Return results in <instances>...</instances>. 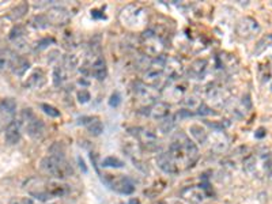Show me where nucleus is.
I'll return each instance as SVG.
<instances>
[{
    "mask_svg": "<svg viewBox=\"0 0 272 204\" xmlns=\"http://www.w3.org/2000/svg\"><path fill=\"white\" fill-rule=\"evenodd\" d=\"M25 189L31 198L40 202H48L52 199L63 198L70 192L67 184H63L56 180H45L40 177H31L25 182Z\"/></svg>",
    "mask_w": 272,
    "mask_h": 204,
    "instance_id": "nucleus-1",
    "label": "nucleus"
},
{
    "mask_svg": "<svg viewBox=\"0 0 272 204\" xmlns=\"http://www.w3.org/2000/svg\"><path fill=\"white\" fill-rule=\"evenodd\" d=\"M168 153L173 158V161L177 165V168L180 169V172L192 168L199 158V150H198L196 144L184 133L175 135Z\"/></svg>",
    "mask_w": 272,
    "mask_h": 204,
    "instance_id": "nucleus-2",
    "label": "nucleus"
},
{
    "mask_svg": "<svg viewBox=\"0 0 272 204\" xmlns=\"http://www.w3.org/2000/svg\"><path fill=\"white\" fill-rule=\"evenodd\" d=\"M41 172L56 180H64L74 174L71 165L67 162L66 158H56V156H45L40 162Z\"/></svg>",
    "mask_w": 272,
    "mask_h": 204,
    "instance_id": "nucleus-3",
    "label": "nucleus"
},
{
    "mask_svg": "<svg viewBox=\"0 0 272 204\" xmlns=\"http://www.w3.org/2000/svg\"><path fill=\"white\" fill-rule=\"evenodd\" d=\"M120 22L128 29L138 30L145 27L147 22V12L139 4H129L120 12Z\"/></svg>",
    "mask_w": 272,
    "mask_h": 204,
    "instance_id": "nucleus-4",
    "label": "nucleus"
},
{
    "mask_svg": "<svg viewBox=\"0 0 272 204\" xmlns=\"http://www.w3.org/2000/svg\"><path fill=\"white\" fill-rule=\"evenodd\" d=\"M22 120H24L25 128L27 131V135L34 140H41L45 135V126L43 120L37 117L34 112L30 108L24 109L22 112Z\"/></svg>",
    "mask_w": 272,
    "mask_h": 204,
    "instance_id": "nucleus-5",
    "label": "nucleus"
},
{
    "mask_svg": "<svg viewBox=\"0 0 272 204\" xmlns=\"http://www.w3.org/2000/svg\"><path fill=\"white\" fill-rule=\"evenodd\" d=\"M259 31H260V26L257 24V21L252 17H245V18H241L237 22L236 33L237 36L242 40H250Z\"/></svg>",
    "mask_w": 272,
    "mask_h": 204,
    "instance_id": "nucleus-6",
    "label": "nucleus"
},
{
    "mask_svg": "<svg viewBox=\"0 0 272 204\" xmlns=\"http://www.w3.org/2000/svg\"><path fill=\"white\" fill-rule=\"evenodd\" d=\"M135 96L140 103L151 105L157 100L158 93L155 87H152V86H148L146 83H136L135 84Z\"/></svg>",
    "mask_w": 272,
    "mask_h": 204,
    "instance_id": "nucleus-7",
    "label": "nucleus"
},
{
    "mask_svg": "<svg viewBox=\"0 0 272 204\" xmlns=\"http://www.w3.org/2000/svg\"><path fill=\"white\" fill-rule=\"evenodd\" d=\"M143 41H145V48L147 51V53L152 54L155 57L161 56L163 49L162 41L158 38V36L154 31H146L145 34H143Z\"/></svg>",
    "mask_w": 272,
    "mask_h": 204,
    "instance_id": "nucleus-8",
    "label": "nucleus"
},
{
    "mask_svg": "<svg viewBox=\"0 0 272 204\" xmlns=\"http://www.w3.org/2000/svg\"><path fill=\"white\" fill-rule=\"evenodd\" d=\"M106 182L113 191L123 195H131L135 191V185L128 177H110L106 180Z\"/></svg>",
    "mask_w": 272,
    "mask_h": 204,
    "instance_id": "nucleus-9",
    "label": "nucleus"
},
{
    "mask_svg": "<svg viewBox=\"0 0 272 204\" xmlns=\"http://www.w3.org/2000/svg\"><path fill=\"white\" fill-rule=\"evenodd\" d=\"M180 195L184 200H187L192 204L201 203L207 198L206 191L201 186H187L180 192Z\"/></svg>",
    "mask_w": 272,
    "mask_h": 204,
    "instance_id": "nucleus-10",
    "label": "nucleus"
},
{
    "mask_svg": "<svg viewBox=\"0 0 272 204\" xmlns=\"http://www.w3.org/2000/svg\"><path fill=\"white\" fill-rule=\"evenodd\" d=\"M17 112V102L12 98H4L0 101V121L11 123L14 114Z\"/></svg>",
    "mask_w": 272,
    "mask_h": 204,
    "instance_id": "nucleus-11",
    "label": "nucleus"
},
{
    "mask_svg": "<svg viewBox=\"0 0 272 204\" xmlns=\"http://www.w3.org/2000/svg\"><path fill=\"white\" fill-rule=\"evenodd\" d=\"M49 24L52 25H66L70 21V12L64 7H52L47 14Z\"/></svg>",
    "mask_w": 272,
    "mask_h": 204,
    "instance_id": "nucleus-12",
    "label": "nucleus"
},
{
    "mask_svg": "<svg viewBox=\"0 0 272 204\" xmlns=\"http://www.w3.org/2000/svg\"><path fill=\"white\" fill-rule=\"evenodd\" d=\"M157 165L158 168L161 169L162 172L168 174H178L180 169L177 168V165L173 161V158L170 156L169 153H161L157 156Z\"/></svg>",
    "mask_w": 272,
    "mask_h": 204,
    "instance_id": "nucleus-13",
    "label": "nucleus"
},
{
    "mask_svg": "<svg viewBox=\"0 0 272 204\" xmlns=\"http://www.w3.org/2000/svg\"><path fill=\"white\" fill-rule=\"evenodd\" d=\"M4 140L7 144H17L21 140V123L12 120L8 123L4 131Z\"/></svg>",
    "mask_w": 272,
    "mask_h": 204,
    "instance_id": "nucleus-14",
    "label": "nucleus"
},
{
    "mask_svg": "<svg viewBox=\"0 0 272 204\" xmlns=\"http://www.w3.org/2000/svg\"><path fill=\"white\" fill-rule=\"evenodd\" d=\"M148 110H150V112H148L150 117H152L154 120L162 121L163 119H166V117H169L170 116V106L166 102H154Z\"/></svg>",
    "mask_w": 272,
    "mask_h": 204,
    "instance_id": "nucleus-15",
    "label": "nucleus"
},
{
    "mask_svg": "<svg viewBox=\"0 0 272 204\" xmlns=\"http://www.w3.org/2000/svg\"><path fill=\"white\" fill-rule=\"evenodd\" d=\"M163 74L169 79H178L182 74V64L175 59H169V60H166Z\"/></svg>",
    "mask_w": 272,
    "mask_h": 204,
    "instance_id": "nucleus-16",
    "label": "nucleus"
},
{
    "mask_svg": "<svg viewBox=\"0 0 272 204\" xmlns=\"http://www.w3.org/2000/svg\"><path fill=\"white\" fill-rule=\"evenodd\" d=\"M91 75L94 78H97L98 80H103L108 75V67H106V63L103 60L102 57H97L96 61L93 63L91 66Z\"/></svg>",
    "mask_w": 272,
    "mask_h": 204,
    "instance_id": "nucleus-17",
    "label": "nucleus"
},
{
    "mask_svg": "<svg viewBox=\"0 0 272 204\" xmlns=\"http://www.w3.org/2000/svg\"><path fill=\"white\" fill-rule=\"evenodd\" d=\"M139 132L136 133L138 135V138H139L140 143L146 146L147 149H155L157 147V136L151 132V131H148V129H138Z\"/></svg>",
    "mask_w": 272,
    "mask_h": 204,
    "instance_id": "nucleus-18",
    "label": "nucleus"
},
{
    "mask_svg": "<svg viewBox=\"0 0 272 204\" xmlns=\"http://www.w3.org/2000/svg\"><path fill=\"white\" fill-rule=\"evenodd\" d=\"M229 149V139L226 138V135L221 131L214 133L212 136V150L217 153H223Z\"/></svg>",
    "mask_w": 272,
    "mask_h": 204,
    "instance_id": "nucleus-19",
    "label": "nucleus"
},
{
    "mask_svg": "<svg viewBox=\"0 0 272 204\" xmlns=\"http://www.w3.org/2000/svg\"><path fill=\"white\" fill-rule=\"evenodd\" d=\"M207 66H208V63L207 60L204 59H198V60H195L191 67H189V75L192 76L194 79H200L207 71Z\"/></svg>",
    "mask_w": 272,
    "mask_h": 204,
    "instance_id": "nucleus-20",
    "label": "nucleus"
},
{
    "mask_svg": "<svg viewBox=\"0 0 272 204\" xmlns=\"http://www.w3.org/2000/svg\"><path fill=\"white\" fill-rule=\"evenodd\" d=\"M45 75H44L43 71H34L31 74L30 76L27 78L25 86L29 87V89H33V90H37V89H41L44 84H45Z\"/></svg>",
    "mask_w": 272,
    "mask_h": 204,
    "instance_id": "nucleus-21",
    "label": "nucleus"
},
{
    "mask_svg": "<svg viewBox=\"0 0 272 204\" xmlns=\"http://www.w3.org/2000/svg\"><path fill=\"white\" fill-rule=\"evenodd\" d=\"M207 97L211 102H214L215 105H222L224 102V100L227 98V93L222 89V87H218L214 86L210 90L207 91Z\"/></svg>",
    "mask_w": 272,
    "mask_h": 204,
    "instance_id": "nucleus-22",
    "label": "nucleus"
},
{
    "mask_svg": "<svg viewBox=\"0 0 272 204\" xmlns=\"http://www.w3.org/2000/svg\"><path fill=\"white\" fill-rule=\"evenodd\" d=\"M29 67H30V63L26 60V59H24V57H17V56H15V59L12 61L11 70L15 75L22 76V75H25V72L29 70Z\"/></svg>",
    "mask_w": 272,
    "mask_h": 204,
    "instance_id": "nucleus-23",
    "label": "nucleus"
},
{
    "mask_svg": "<svg viewBox=\"0 0 272 204\" xmlns=\"http://www.w3.org/2000/svg\"><path fill=\"white\" fill-rule=\"evenodd\" d=\"M87 120L89 121H83V124H85L87 131H89L91 135L98 136V135H101V133L103 132V124L98 120L97 117H90V119H87Z\"/></svg>",
    "mask_w": 272,
    "mask_h": 204,
    "instance_id": "nucleus-24",
    "label": "nucleus"
},
{
    "mask_svg": "<svg viewBox=\"0 0 272 204\" xmlns=\"http://www.w3.org/2000/svg\"><path fill=\"white\" fill-rule=\"evenodd\" d=\"M189 132L192 135V138L200 144H204L208 140V133L201 126H191L189 127Z\"/></svg>",
    "mask_w": 272,
    "mask_h": 204,
    "instance_id": "nucleus-25",
    "label": "nucleus"
},
{
    "mask_svg": "<svg viewBox=\"0 0 272 204\" xmlns=\"http://www.w3.org/2000/svg\"><path fill=\"white\" fill-rule=\"evenodd\" d=\"M79 63H80V59H79L78 54H75V53L67 54L66 57H64L63 68H64L66 71L73 72V71H75L76 68H78Z\"/></svg>",
    "mask_w": 272,
    "mask_h": 204,
    "instance_id": "nucleus-26",
    "label": "nucleus"
},
{
    "mask_svg": "<svg viewBox=\"0 0 272 204\" xmlns=\"http://www.w3.org/2000/svg\"><path fill=\"white\" fill-rule=\"evenodd\" d=\"M272 47V34H267L261 38L260 41L257 42V45H256V48H254V54L256 56H259L267 48H270Z\"/></svg>",
    "mask_w": 272,
    "mask_h": 204,
    "instance_id": "nucleus-27",
    "label": "nucleus"
},
{
    "mask_svg": "<svg viewBox=\"0 0 272 204\" xmlns=\"http://www.w3.org/2000/svg\"><path fill=\"white\" fill-rule=\"evenodd\" d=\"M15 59V56L7 51H0V70H6L11 68L12 61Z\"/></svg>",
    "mask_w": 272,
    "mask_h": 204,
    "instance_id": "nucleus-28",
    "label": "nucleus"
},
{
    "mask_svg": "<svg viewBox=\"0 0 272 204\" xmlns=\"http://www.w3.org/2000/svg\"><path fill=\"white\" fill-rule=\"evenodd\" d=\"M182 105H184V106H187L189 110H191V109H192V110H199L200 106L203 105V102L200 101L198 97L191 96L182 100Z\"/></svg>",
    "mask_w": 272,
    "mask_h": 204,
    "instance_id": "nucleus-29",
    "label": "nucleus"
},
{
    "mask_svg": "<svg viewBox=\"0 0 272 204\" xmlns=\"http://www.w3.org/2000/svg\"><path fill=\"white\" fill-rule=\"evenodd\" d=\"M66 80V70L63 67H54L53 70V84L54 86H61Z\"/></svg>",
    "mask_w": 272,
    "mask_h": 204,
    "instance_id": "nucleus-30",
    "label": "nucleus"
},
{
    "mask_svg": "<svg viewBox=\"0 0 272 204\" xmlns=\"http://www.w3.org/2000/svg\"><path fill=\"white\" fill-rule=\"evenodd\" d=\"M175 126V121L174 119L169 116V117H166V119H163L161 123H159V131L162 133H169L173 131V128Z\"/></svg>",
    "mask_w": 272,
    "mask_h": 204,
    "instance_id": "nucleus-31",
    "label": "nucleus"
},
{
    "mask_svg": "<svg viewBox=\"0 0 272 204\" xmlns=\"http://www.w3.org/2000/svg\"><path fill=\"white\" fill-rule=\"evenodd\" d=\"M27 10H29V6H27L26 3H22V4H19L18 7H15V8L12 10L11 14H10V18L14 19V21L21 19L25 14L27 12Z\"/></svg>",
    "mask_w": 272,
    "mask_h": 204,
    "instance_id": "nucleus-32",
    "label": "nucleus"
},
{
    "mask_svg": "<svg viewBox=\"0 0 272 204\" xmlns=\"http://www.w3.org/2000/svg\"><path fill=\"white\" fill-rule=\"evenodd\" d=\"M102 166L103 168H123L124 162L116 156H106L102 161Z\"/></svg>",
    "mask_w": 272,
    "mask_h": 204,
    "instance_id": "nucleus-33",
    "label": "nucleus"
},
{
    "mask_svg": "<svg viewBox=\"0 0 272 204\" xmlns=\"http://www.w3.org/2000/svg\"><path fill=\"white\" fill-rule=\"evenodd\" d=\"M31 25H33V27H36V29H45V27H48L50 24H49L47 17L38 15V17H36V18L31 21Z\"/></svg>",
    "mask_w": 272,
    "mask_h": 204,
    "instance_id": "nucleus-34",
    "label": "nucleus"
},
{
    "mask_svg": "<svg viewBox=\"0 0 272 204\" xmlns=\"http://www.w3.org/2000/svg\"><path fill=\"white\" fill-rule=\"evenodd\" d=\"M24 34H25V29L22 27V26H15L14 29H12L11 31H10V40L11 41H15V42H18L22 37H24Z\"/></svg>",
    "mask_w": 272,
    "mask_h": 204,
    "instance_id": "nucleus-35",
    "label": "nucleus"
},
{
    "mask_svg": "<svg viewBox=\"0 0 272 204\" xmlns=\"http://www.w3.org/2000/svg\"><path fill=\"white\" fill-rule=\"evenodd\" d=\"M41 109L45 114H48L49 117H60V112L56 108H53L52 105L48 103H41Z\"/></svg>",
    "mask_w": 272,
    "mask_h": 204,
    "instance_id": "nucleus-36",
    "label": "nucleus"
},
{
    "mask_svg": "<svg viewBox=\"0 0 272 204\" xmlns=\"http://www.w3.org/2000/svg\"><path fill=\"white\" fill-rule=\"evenodd\" d=\"M91 100V96L89 91L86 90V89H82V90L78 91V101L80 103H86V102H89Z\"/></svg>",
    "mask_w": 272,
    "mask_h": 204,
    "instance_id": "nucleus-37",
    "label": "nucleus"
},
{
    "mask_svg": "<svg viewBox=\"0 0 272 204\" xmlns=\"http://www.w3.org/2000/svg\"><path fill=\"white\" fill-rule=\"evenodd\" d=\"M8 204H34V202L29 198H14Z\"/></svg>",
    "mask_w": 272,
    "mask_h": 204,
    "instance_id": "nucleus-38",
    "label": "nucleus"
},
{
    "mask_svg": "<svg viewBox=\"0 0 272 204\" xmlns=\"http://www.w3.org/2000/svg\"><path fill=\"white\" fill-rule=\"evenodd\" d=\"M121 102V97L119 96V93H115V94H112V97H110V100H109V105L110 106H119Z\"/></svg>",
    "mask_w": 272,
    "mask_h": 204,
    "instance_id": "nucleus-39",
    "label": "nucleus"
},
{
    "mask_svg": "<svg viewBox=\"0 0 272 204\" xmlns=\"http://www.w3.org/2000/svg\"><path fill=\"white\" fill-rule=\"evenodd\" d=\"M198 114H201V116H208V114H214V110L208 108V106H206V105L203 103V105H201V106L199 108V110H198Z\"/></svg>",
    "mask_w": 272,
    "mask_h": 204,
    "instance_id": "nucleus-40",
    "label": "nucleus"
},
{
    "mask_svg": "<svg viewBox=\"0 0 272 204\" xmlns=\"http://www.w3.org/2000/svg\"><path fill=\"white\" fill-rule=\"evenodd\" d=\"M266 135H267L266 129H264V128H259V129H257V132H256V138L261 139V138H264Z\"/></svg>",
    "mask_w": 272,
    "mask_h": 204,
    "instance_id": "nucleus-41",
    "label": "nucleus"
},
{
    "mask_svg": "<svg viewBox=\"0 0 272 204\" xmlns=\"http://www.w3.org/2000/svg\"><path fill=\"white\" fill-rule=\"evenodd\" d=\"M266 169H267V172H268V174L272 177V158H270V159L267 161Z\"/></svg>",
    "mask_w": 272,
    "mask_h": 204,
    "instance_id": "nucleus-42",
    "label": "nucleus"
}]
</instances>
